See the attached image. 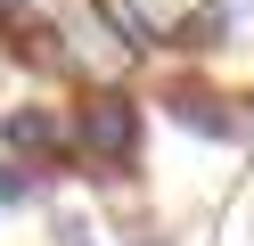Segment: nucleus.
<instances>
[{
  "label": "nucleus",
  "mask_w": 254,
  "mask_h": 246,
  "mask_svg": "<svg viewBox=\"0 0 254 246\" xmlns=\"http://www.w3.org/2000/svg\"><path fill=\"white\" fill-rule=\"evenodd\" d=\"M41 197V172H17V164H0V205H25Z\"/></svg>",
  "instance_id": "obj_4"
},
{
  "label": "nucleus",
  "mask_w": 254,
  "mask_h": 246,
  "mask_svg": "<svg viewBox=\"0 0 254 246\" xmlns=\"http://www.w3.org/2000/svg\"><path fill=\"white\" fill-rule=\"evenodd\" d=\"M0 148H17V156H58V115L50 107H8L0 115Z\"/></svg>",
  "instance_id": "obj_2"
},
{
  "label": "nucleus",
  "mask_w": 254,
  "mask_h": 246,
  "mask_svg": "<svg viewBox=\"0 0 254 246\" xmlns=\"http://www.w3.org/2000/svg\"><path fill=\"white\" fill-rule=\"evenodd\" d=\"M74 148H82L90 164H131V156H139V107H131L123 90L82 98V115H74Z\"/></svg>",
  "instance_id": "obj_1"
},
{
  "label": "nucleus",
  "mask_w": 254,
  "mask_h": 246,
  "mask_svg": "<svg viewBox=\"0 0 254 246\" xmlns=\"http://www.w3.org/2000/svg\"><path fill=\"white\" fill-rule=\"evenodd\" d=\"M58 246H107V230L90 213H58Z\"/></svg>",
  "instance_id": "obj_3"
}]
</instances>
